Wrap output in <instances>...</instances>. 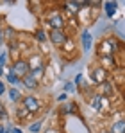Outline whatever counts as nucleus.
Masks as SVG:
<instances>
[{
	"instance_id": "obj_5",
	"label": "nucleus",
	"mask_w": 125,
	"mask_h": 133,
	"mask_svg": "<svg viewBox=\"0 0 125 133\" xmlns=\"http://www.w3.org/2000/svg\"><path fill=\"white\" fill-rule=\"evenodd\" d=\"M48 25H50L52 29H62V27H64V20H62V16L59 13H56V15H52V16L48 18Z\"/></svg>"
},
{
	"instance_id": "obj_18",
	"label": "nucleus",
	"mask_w": 125,
	"mask_h": 133,
	"mask_svg": "<svg viewBox=\"0 0 125 133\" xmlns=\"http://www.w3.org/2000/svg\"><path fill=\"white\" fill-rule=\"evenodd\" d=\"M4 92H5V85H4V83H2V81H0V95H2V94H4Z\"/></svg>"
},
{
	"instance_id": "obj_1",
	"label": "nucleus",
	"mask_w": 125,
	"mask_h": 133,
	"mask_svg": "<svg viewBox=\"0 0 125 133\" xmlns=\"http://www.w3.org/2000/svg\"><path fill=\"white\" fill-rule=\"evenodd\" d=\"M50 42L54 45H57V47H61V45H64L68 42V38H66L62 29H52L50 31Z\"/></svg>"
},
{
	"instance_id": "obj_14",
	"label": "nucleus",
	"mask_w": 125,
	"mask_h": 133,
	"mask_svg": "<svg viewBox=\"0 0 125 133\" xmlns=\"http://www.w3.org/2000/svg\"><path fill=\"white\" fill-rule=\"evenodd\" d=\"M36 36H38V40H40V42H45V40H46V38H48V36H46V34H45V32H43L41 29H40V31H38V32H36Z\"/></svg>"
},
{
	"instance_id": "obj_10",
	"label": "nucleus",
	"mask_w": 125,
	"mask_h": 133,
	"mask_svg": "<svg viewBox=\"0 0 125 133\" xmlns=\"http://www.w3.org/2000/svg\"><path fill=\"white\" fill-rule=\"evenodd\" d=\"M82 47H84V50L91 49V34L89 32H82Z\"/></svg>"
},
{
	"instance_id": "obj_15",
	"label": "nucleus",
	"mask_w": 125,
	"mask_h": 133,
	"mask_svg": "<svg viewBox=\"0 0 125 133\" xmlns=\"http://www.w3.org/2000/svg\"><path fill=\"white\" fill-rule=\"evenodd\" d=\"M40 130H41V122H34V124L30 126V131H32V133L40 131Z\"/></svg>"
},
{
	"instance_id": "obj_4",
	"label": "nucleus",
	"mask_w": 125,
	"mask_h": 133,
	"mask_svg": "<svg viewBox=\"0 0 125 133\" xmlns=\"http://www.w3.org/2000/svg\"><path fill=\"white\" fill-rule=\"evenodd\" d=\"M91 106H93L95 111H102L105 108V97L102 94H97V95L91 99Z\"/></svg>"
},
{
	"instance_id": "obj_6",
	"label": "nucleus",
	"mask_w": 125,
	"mask_h": 133,
	"mask_svg": "<svg viewBox=\"0 0 125 133\" xmlns=\"http://www.w3.org/2000/svg\"><path fill=\"white\" fill-rule=\"evenodd\" d=\"M93 79H95L97 83H105V79H107V72H105V68H102V66L95 68V70H93Z\"/></svg>"
},
{
	"instance_id": "obj_2",
	"label": "nucleus",
	"mask_w": 125,
	"mask_h": 133,
	"mask_svg": "<svg viewBox=\"0 0 125 133\" xmlns=\"http://www.w3.org/2000/svg\"><path fill=\"white\" fill-rule=\"evenodd\" d=\"M29 63H25V61H14V65L11 68V72L14 74V76H18V77H25V76H29Z\"/></svg>"
},
{
	"instance_id": "obj_20",
	"label": "nucleus",
	"mask_w": 125,
	"mask_h": 133,
	"mask_svg": "<svg viewBox=\"0 0 125 133\" xmlns=\"http://www.w3.org/2000/svg\"><path fill=\"white\" fill-rule=\"evenodd\" d=\"M14 133H21V131H20V130H14Z\"/></svg>"
},
{
	"instance_id": "obj_21",
	"label": "nucleus",
	"mask_w": 125,
	"mask_h": 133,
	"mask_svg": "<svg viewBox=\"0 0 125 133\" xmlns=\"http://www.w3.org/2000/svg\"><path fill=\"white\" fill-rule=\"evenodd\" d=\"M2 68H4V66H0V74H2Z\"/></svg>"
},
{
	"instance_id": "obj_12",
	"label": "nucleus",
	"mask_w": 125,
	"mask_h": 133,
	"mask_svg": "<svg viewBox=\"0 0 125 133\" xmlns=\"http://www.w3.org/2000/svg\"><path fill=\"white\" fill-rule=\"evenodd\" d=\"M9 97H11V101H20V99H21L20 92H18L16 88H11V90H9Z\"/></svg>"
},
{
	"instance_id": "obj_7",
	"label": "nucleus",
	"mask_w": 125,
	"mask_h": 133,
	"mask_svg": "<svg viewBox=\"0 0 125 133\" xmlns=\"http://www.w3.org/2000/svg\"><path fill=\"white\" fill-rule=\"evenodd\" d=\"M23 83H25V87H27V88H32V90L38 88V79H36L32 74L25 76V77H23Z\"/></svg>"
},
{
	"instance_id": "obj_3",
	"label": "nucleus",
	"mask_w": 125,
	"mask_h": 133,
	"mask_svg": "<svg viewBox=\"0 0 125 133\" xmlns=\"http://www.w3.org/2000/svg\"><path fill=\"white\" fill-rule=\"evenodd\" d=\"M21 103H23V106L30 111V113H34V111L40 110V103H38V99H36V97H30V95H29V97H23V99H21Z\"/></svg>"
},
{
	"instance_id": "obj_16",
	"label": "nucleus",
	"mask_w": 125,
	"mask_h": 133,
	"mask_svg": "<svg viewBox=\"0 0 125 133\" xmlns=\"http://www.w3.org/2000/svg\"><path fill=\"white\" fill-rule=\"evenodd\" d=\"M104 92H105L104 95H111V94H109V92H111V87H109L107 83H105V85H104Z\"/></svg>"
},
{
	"instance_id": "obj_13",
	"label": "nucleus",
	"mask_w": 125,
	"mask_h": 133,
	"mask_svg": "<svg viewBox=\"0 0 125 133\" xmlns=\"http://www.w3.org/2000/svg\"><path fill=\"white\" fill-rule=\"evenodd\" d=\"M7 81H9L11 85H18V83H20V79H18V76H14L13 72H9V74H7Z\"/></svg>"
},
{
	"instance_id": "obj_11",
	"label": "nucleus",
	"mask_w": 125,
	"mask_h": 133,
	"mask_svg": "<svg viewBox=\"0 0 125 133\" xmlns=\"http://www.w3.org/2000/svg\"><path fill=\"white\" fill-rule=\"evenodd\" d=\"M30 74H32L36 79H41L43 74H45V66H40V68H34V70H30Z\"/></svg>"
},
{
	"instance_id": "obj_17",
	"label": "nucleus",
	"mask_w": 125,
	"mask_h": 133,
	"mask_svg": "<svg viewBox=\"0 0 125 133\" xmlns=\"http://www.w3.org/2000/svg\"><path fill=\"white\" fill-rule=\"evenodd\" d=\"M4 63H5V54L0 56V66H4Z\"/></svg>"
},
{
	"instance_id": "obj_8",
	"label": "nucleus",
	"mask_w": 125,
	"mask_h": 133,
	"mask_svg": "<svg viewBox=\"0 0 125 133\" xmlns=\"http://www.w3.org/2000/svg\"><path fill=\"white\" fill-rule=\"evenodd\" d=\"M111 133H125V121H116L111 128Z\"/></svg>"
},
{
	"instance_id": "obj_19",
	"label": "nucleus",
	"mask_w": 125,
	"mask_h": 133,
	"mask_svg": "<svg viewBox=\"0 0 125 133\" xmlns=\"http://www.w3.org/2000/svg\"><path fill=\"white\" fill-rule=\"evenodd\" d=\"M0 133H7V131H5V130H4V128H0Z\"/></svg>"
},
{
	"instance_id": "obj_9",
	"label": "nucleus",
	"mask_w": 125,
	"mask_h": 133,
	"mask_svg": "<svg viewBox=\"0 0 125 133\" xmlns=\"http://www.w3.org/2000/svg\"><path fill=\"white\" fill-rule=\"evenodd\" d=\"M104 5H105V13H107V16H113L114 11H116V7H118L116 2H105Z\"/></svg>"
}]
</instances>
